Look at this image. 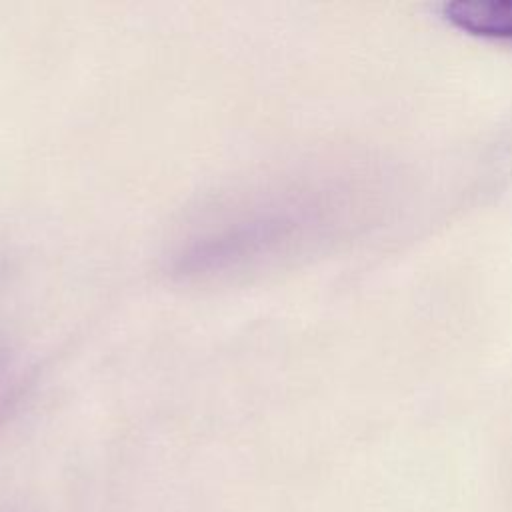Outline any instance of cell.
<instances>
[{
    "label": "cell",
    "instance_id": "6da1fadb",
    "mask_svg": "<svg viewBox=\"0 0 512 512\" xmlns=\"http://www.w3.org/2000/svg\"><path fill=\"white\" fill-rule=\"evenodd\" d=\"M442 16L466 34L512 40V0H454L442 4Z\"/></svg>",
    "mask_w": 512,
    "mask_h": 512
}]
</instances>
